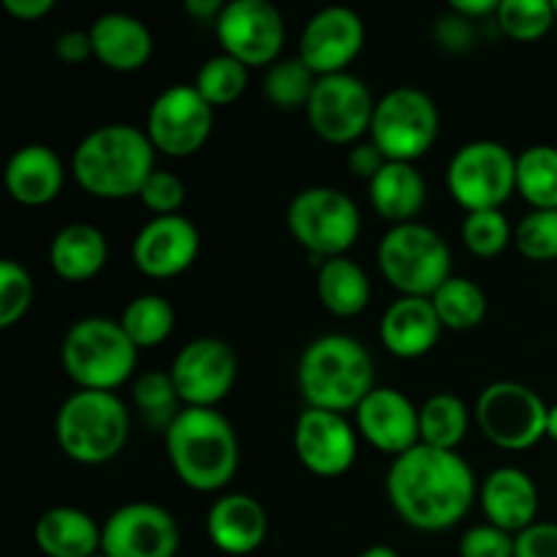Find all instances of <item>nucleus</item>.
Instances as JSON below:
<instances>
[{
	"label": "nucleus",
	"mask_w": 557,
	"mask_h": 557,
	"mask_svg": "<svg viewBox=\"0 0 557 557\" xmlns=\"http://www.w3.org/2000/svg\"><path fill=\"white\" fill-rule=\"evenodd\" d=\"M386 498L408 528L444 533L466 520L479 500V484L460 451L419 444L392 460Z\"/></svg>",
	"instance_id": "nucleus-1"
},
{
	"label": "nucleus",
	"mask_w": 557,
	"mask_h": 557,
	"mask_svg": "<svg viewBox=\"0 0 557 557\" xmlns=\"http://www.w3.org/2000/svg\"><path fill=\"white\" fill-rule=\"evenodd\" d=\"M156 172V147L145 128L109 123L92 128L71 156V174L85 194L107 201L139 196L141 185Z\"/></svg>",
	"instance_id": "nucleus-2"
},
{
	"label": "nucleus",
	"mask_w": 557,
	"mask_h": 557,
	"mask_svg": "<svg viewBox=\"0 0 557 557\" xmlns=\"http://www.w3.org/2000/svg\"><path fill=\"white\" fill-rule=\"evenodd\" d=\"M180 482L196 493H221L239 468V441L218 408H183L163 433Z\"/></svg>",
	"instance_id": "nucleus-3"
},
{
	"label": "nucleus",
	"mask_w": 557,
	"mask_h": 557,
	"mask_svg": "<svg viewBox=\"0 0 557 557\" xmlns=\"http://www.w3.org/2000/svg\"><path fill=\"white\" fill-rule=\"evenodd\" d=\"M305 406L348 413L375 389V362L351 335H321L305 346L297 364Z\"/></svg>",
	"instance_id": "nucleus-4"
},
{
	"label": "nucleus",
	"mask_w": 557,
	"mask_h": 557,
	"mask_svg": "<svg viewBox=\"0 0 557 557\" xmlns=\"http://www.w3.org/2000/svg\"><path fill=\"white\" fill-rule=\"evenodd\" d=\"M131 417L114 392L76 389L54 417V441L76 466H107L128 444Z\"/></svg>",
	"instance_id": "nucleus-5"
},
{
	"label": "nucleus",
	"mask_w": 557,
	"mask_h": 557,
	"mask_svg": "<svg viewBox=\"0 0 557 557\" xmlns=\"http://www.w3.org/2000/svg\"><path fill=\"white\" fill-rule=\"evenodd\" d=\"M139 348L131 343L120 321L87 315L69 326L60 346V364L79 389L114 392L128 384Z\"/></svg>",
	"instance_id": "nucleus-6"
},
{
	"label": "nucleus",
	"mask_w": 557,
	"mask_h": 557,
	"mask_svg": "<svg viewBox=\"0 0 557 557\" xmlns=\"http://www.w3.org/2000/svg\"><path fill=\"white\" fill-rule=\"evenodd\" d=\"M379 270L400 297H433L455 272L451 250L428 223L389 226L379 243Z\"/></svg>",
	"instance_id": "nucleus-7"
},
{
	"label": "nucleus",
	"mask_w": 557,
	"mask_h": 557,
	"mask_svg": "<svg viewBox=\"0 0 557 557\" xmlns=\"http://www.w3.org/2000/svg\"><path fill=\"white\" fill-rule=\"evenodd\" d=\"M288 234L315 261L346 256L362 234V212L357 201L332 185H310L299 190L286 210Z\"/></svg>",
	"instance_id": "nucleus-8"
},
{
	"label": "nucleus",
	"mask_w": 557,
	"mask_h": 557,
	"mask_svg": "<svg viewBox=\"0 0 557 557\" xmlns=\"http://www.w3.org/2000/svg\"><path fill=\"white\" fill-rule=\"evenodd\" d=\"M438 134V103L419 87H395L375 103L370 141L384 152L386 161L417 163L419 158L433 150Z\"/></svg>",
	"instance_id": "nucleus-9"
},
{
	"label": "nucleus",
	"mask_w": 557,
	"mask_h": 557,
	"mask_svg": "<svg viewBox=\"0 0 557 557\" xmlns=\"http://www.w3.org/2000/svg\"><path fill=\"white\" fill-rule=\"evenodd\" d=\"M446 188L466 212L500 210L517 194V156L500 141H468L446 166Z\"/></svg>",
	"instance_id": "nucleus-10"
},
{
	"label": "nucleus",
	"mask_w": 557,
	"mask_h": 557,
	"mask_svg": "<svg viewBox=\"0 0 557 557\" xmlns=\"http://www.w3.org/2000/svg\"><path fill=\"white\" fill-rule=\"evenodd\" d=\"M547 411L542 395L520 381H493L479 392L473 406L482 435L504 451L533 449L547 438Z\"/></svg>",
	"instance_id": "nucleus-11"
},
{
	"label": "nucleus",
	"mask_w": 557,
	"mask_h": 557,
	"mask_svg": "<svg viewBox=\"0 0 557 557\" xmlns=\"http://www.w3.org/2000/svg\"><path fill=\"white\" fill-rule=\"evenodd\" d=\"M375 103L379 101L370 87L359 76L343 71V74L319 76L305 114L319 139L351 147L362 141L364 134H370Z\"/></svg>",
	"instance_id": "nucleus-12"
},
{
	"label": "nucleus",
	"mask_w": 557,
	"mask_h": 557,
	"mask_svg": "<svg viewBox=\"0 0 557 557\" xmlns=\"http://www.w3.org/2000/svg\"><path fill=\"white\" fill-rule=\"evenodd\" d=\"M218 44L248 69L277 63L286 44V20L270 0H232L215 20Z\"/></svg>",
	"instance_id": "nucleus-13"
},
{
	"label": "nucleus",
	"mask_w": 557,
	"mask_h": 557,
	"mask_svg": "<svg viewBox=\"0 0 557 557\" xmlns=\"http://www.w3.org/2000/svg\"><path fill=\"white\" fill-rule=\"evenodd\" d=\"M215 125V109L194 85H169L156 96L147 112V136L156 152L169 158L196 156L207 145Z\"/></svg>",
	"instance_id": "nucleus-14"
},
{
	"label": "nucleus",
	"mask_w": 557,
	"mask_h": 557,
	"mask_svg": "<svg viewBox=\"0 0 557 557\" xmlns=\"http://www.w3.org/2000/svg\"><path fill=\"white\" fill-rule=\"evenodd\" d=\"M169 373L185 408H218L237 384L239 359L221 337H196L174 354Z\"/></svg>",
	"instance_id": "nucleus-15"
},
{
	"label": "nucleus",
	"mask_w": 557,
	"mask_h": 557,
	"mask_svg": "<svg viewBox=\"0 0 557 557\" xmlns=\"http://www.w3.org/2000/svg\"><path fill=\"white\" fill-rule=\"evenodd\" d=\"M101 553L109 557H177L180 525L172 511L150 500H134L103 522Z\"/></svg>",
	"instance_id": "nucleus-16"
},
{
	"label": "nucleus",
	"mask_w": 557,
	"mask_h": 557,
	"mask_svg": "<svg viewBox=\"0 0 557 557\" xmlns=\"http://www.w3.org/2000/svg\"><path fill=\"white\" fill-rule=\"evenodd\" d=\"M359 433L346 413L305 408L294 424V455L299 466L321 479H337L357 462Z\"/></svg>",
	"instance_id": "nucleus-17"
},
{
	"label": "nucleus",
	"mask_w": 557,
	"mask_h": 557,
	"mask_svg": "<svg viewBox=\"0 0 557 557\" xmlns=\"http://www.w3.org/2000/svg\"><path fill=\"white\" fill-rule=\"evenodd\" d=\"M364 47V22L348 5L315 11L299 36V58L315 76L343 74Z\"/></svg>",
	"instance_id": "nucleus-18"
},
{
	"label": "nucleus",
	"mask_w": 557,
	"mask_h": 557,
	"mask_svg": "<svg viewBox=\"0 0 557 557\" xmlns=\"http://www.w3.org/2000/svg\"><path fill=\"white\" fill-rule=\"evenodd\" d=\"M199 228L180 212V215L150 218L136 232L131 256L141 275L152 277V281H169L194 267V261L199 259Z\"/></svg>",
	"instance_id": "nucleus-19"
},
{
	"label": "nucleus",
	"mask_w": 557,
	"mask_h": 557,
	"mask_svg": "<svg viewBox=\"0 0 557 557\" xmlns=\"http://www.w3.org/2000/svg\"><path fill=\"white\" fill-rule=\"evenodd\" d=\"M354 428L373 449L392 455V460L422 444L419 406L395 386H375L354 411Z\"/></svg>",
	"instance_id": "nucleus-20"
},
{
	"label": "nucleus",
	"mask_w": 557,
	"mask_h": 557,
	"mask_svg": "<svg viewBox=\"0 0 557 557\" xmlns=\"http://www.w3.org/2000/svg\"><path fill=\"white\" fill-rule=\"evenodd\" d=\"M479 506L490 525L517 536L539 522V487L522 468L500 466L479 484Z\"/></svg>",
	"instance_id": "nucleus-21"
},
{
	"label": "nucleus",
	"mask_w": 557,
	"mask_h": 557,
	"mask_svg": "<svg viewBox=\"0 0 557 557\" xmlns=\"http://www.w3.org/2000/svg\"><path fill=\"white\" fill-rule=\"evenodd\" d=\"M270 533V517L261 500L248 493H226L207 511V536L223 555L245 557L261 547Z\"/></svg>",
	"instance_id": "nucleus-22"
},
{
	"label": "nucleus",
	"mask_w": 557,
	"mask_h": 557,
	"mask_svg": "<svg viewBox=\"0 0 557 557\" xmlns=\"http://www.w3.org/2000/svg\"><path fill=\"white\" fill-rule=\"evenodd\" d=\"M438 313L428 297H397L384 310L379 324L381 346L397 359H419L433 351L441 341Z\"/></svg>",
	"instance_id": "nucleus-23"
},
{
	"label": "nucleus",
	"mask_w": 557,
	"mask_h": 557,
	"mask_svg": "<svg viewBox=\"0 0 557 557\" xmlns=\"http://www.w3.org/2000/svg\"><path fill=\"white\" fill-rule=\"evenodd\" d=\"M92 54L101 65L117 74L141 71L152 58V33L139 16L125 11H107L90 25Z\"/></svg>",
	"instance_id": "nucleus-24"
},
{
	"label": "nucleus",
	"mask_w": 557,
	"mask_h": 557,
	"mask_svg": "<svg viewBox=\"0 0 557 557\" xmlns=\"http://www.w3.org/2000/svg\"><path fill=\"white\" fill-rule=\"evenodd\" d=\"M5 190L22 207H47L60 196L65 166L47 145H25L11 152L3 174Z\"/></svg>",
	"instance_id": "nucleus-25"
},
{
	"label": "nucleus",
	"mask_w": 557,
	"mask_h": 557,
	"mask_svg": "<svg viewBox=\"0 0 557 557\" xmlns=\"http://www.w3.org/2000/svg\"><path fill=\"white\" fill-rule=\"evenodd\" d=\"M103 525L76 506H52L33 528V542L47 557H92L101 553Z\"/></svg>",
	"instance_id": "nucleus-26"
},
{
	"label": "nucleus",
	"mask_w": 557,
	"mask_h": 557,
	"mask_svg": "<svg viewBox=\"0 0 557 557\" xmlns=\"http://www.w3.org/2000/svg\"><path fill=\"white\" fill-rule=\"evenodd\" d=\"M370 205L389 226L413 223L428 201V183L417 163L386 161V166L368 183Z\"/></svg>",
	"instance_id": "nucleus-27"
},
{
	"label": "nucleus",
	"mask_w": 557,
	"mask_h": 557,
	"mask_svg": "<svg viewBox=\"0 0 557 557\" xmlns=\"http://www.w3.org/2000/svg\"><path fill=\"white\" fill-rule=\"evenodd\" d=\"M109 261V239L92 223H65L49 245V264L54 275L69 283H85L101 275Z\"/></svg>",
	"instance_id": "nucleus-28"
},
{
	"label": "nucleus",
	"mask_w": 557,
	"mask_h": 557,
	"mask_svg": "<svg viewBox=\"0 0 557 557\" xmlns=\"http://www.w3.org/2000/svg\"><path fill=\"white\" fill-rule=\"evenodd\" d=\"M315 294L326 313L337 315V319H354V315L364 313V308L370 305L373 286H370L368 272L357 261L348 256H337V259H326L319 264Z\"/></svg>",
	"instance_id": "nucleus-29"
},
{
	"label": "nucleus",
	"mask_w": 557,
	"mask_h": 557,
	"mask_svg": "<svg viewBox=\"0 0 557 557\" xmlns=\"http://www.w3.org/2000/svg\"><path fill=\"white\" fill-rule=\"evenodd\" d=\"M471 428V411L451 392H438L419 406V438L424 446L457 451Z\"/></svg>",
	"instance_id": "nucleus-30"
},
{
	"label": "nucleus",
	"mask_w": 557,
	"mask_h": 557,
	"mask_svg": "<svg viewBox=\"0 0 557 557\" xmlns=\"http://www.w3.org/2000/svg\"><path fill=\"white\" fill-rule=\"evenodd\" d=\"M120 326L136 348H156L169 341L177 324L174 305L161 294H139L120 313Z\"/></svg>",
	"instance_id": "nucleus-31"
},
{
	"label": "nucleus",
	"mask_w": 557,
	"mask_h": 557,
	"mask_svg": "<svg viewBox=\"0 0 557 557\" xmlns=\"http://www.w3.org/2000/svg\"><path fill=\"white\" fill-rule=\"evenodd\" d=\"M430 299L441 324L449 332L476 330L487 315V294L466 275H451Z\"/></svg>",
	"instance_id": "nucleus-32"
},
{
	"label": "nucleus",
	"mask_w": 557,
	"mask_h": 557,
	"mask_svg": "<svg viewBox=\"0 0 557 557\" xmlns=\"http://www.w3.org/2000/svg\"><path fill=\"white\" fill-rule=\"evenodd\" d=\"M517 194L531 210H557V147L531 145L517 156Z\"/></svg>",
	"instance_id": "nucleus-33"
},
{
	"label": "nucleus",
	"mask_w": 557,
	"mask_h": 557,
	"mask_svg": "<svg viewBox=\"0 0 557 557\" xmlns=\"http://www.w3.org/2000/svg\"><path fill=\"white\" fill-rule=\"evenodd\" d=\"M131 397H134V408L139 411V417L152 428H161L163 433L185 408L169 370H147V373L136 375Z\"/></svg>",
	"instance_id": "nucleus-34"
},
{
	"label": "nucleus",
	"mask_w": 557,
	"mask_h": 557,
	"mask_svg": "<svg viewBox=\"0 0 557 557\" xmlns=\"http://www.w3.org/2000/svg\"><path fill=\"white\" fill-rule=\"evenodd\" d=\"M319 76L305 65L299 58H281L272 63L264 74V96L267 101L283 112H294V109H308L313 87Z\"/></svg>",
	"instance_id": "nucleus-35"
},
{
	"label": "nucleus",
	"mask_w": 557,
	"mask_h": 557,
	"mask_svg": "<svg viewBox=\"0 0 557 557\" xmlns=\"http://www.w3.org/2000/svg\"><path fill=\"white\" fill-rule=\"evenodd\" d=\"M248 71H250L248 65L234 60L232 54L226 52L212 54L210 60H205L199 74H196L194 87L212 109L228 107V103L243 98V92L248 90V82H250Z\"/></svg>",
	"instance_id": "nucleus-36"
},
{
	"label": "nucleus",
	"mask_w": 557,
	"mask_h": 557,
	"mask_svg": "<svg viewBox=\"0 0 557 557\" xmlns=\"http://www.w3.org/2000/svg\"><path fill=\"white\" fill-rule=\"evenodd\" d=\"M495 22L511 41H539L557 22L553 0H500Z\"/></svg>",
	"instance_id": "nucleus-37"
},
{
	"label": "nucleus",
	"mask_w": 557,
	"mask_h": 557,
	"mask_svg": "<svg viewBox=\"0 0 557 557\" xmlns=\"http://www.w3.org/2000/svg\"><path fill=\"white\" fill-rule=\"evenodd\" d=\"M462 245L479 259H495L509 245H515V228L504 210L466 212L462 221Z\"/></svg>",
	"instance_id": "nucleus-38"
},
{
	"label": "nucleus",
	"mask_w": 557,
	"mask_h": 557,
	"mask_svg": "<svg viewBox=\"0 0 557 557\" xmlns=\"http://www.w3.org/2000/svg\"><path fill=\"white\" fill-rule=\"evenodd\" d=\"M33 277L25 264L14 259L0 261V330H11L27 315L33 305Z\"/></svg>",
	"instance_id": "nucleus-39"
},
{
	"label": "nucleus",
	"mask_w": 557,
	"mask_h": 557,
	"mask_svg": "<svg viewBox=\"0 0 557 557\" xmlns=\"http://www.w3.org/2000/svg\"><path fill=\"white\" fill-rule=\"evenodd\" d=\"M515 248L528 261L557 259V210H531L515 226Z\"/></svg>",
	"instance_id": "nucleus-40"
},
{
	"label": "nucleus",
	"mask_w": 557,
	"mask_h": 557,
	"mask_svg": "<svg viewBox=\"0 0 557 557\" xmlns=\"http://www.w3.org/2000/svg\"><path fill=\"white\" fill-rule=\"evenodd\" d=\"M185 183L169 169H156L150 177L141 185L139 196L136 199L145 205V210L152 212V218H166V215H180L185 205Z\"/></svg>",
	"instance_id": "nucleus-41"
},
{
	"label": "nucleus",
	"mask_w": 557,
	"mask_h": 557,
	"mask_svg": "<svg viewBox=\"0 0 557 557\" xmlns=\"http://www.w3.org/2000/svg\"><path fill=\"white\" fill-rule=\"evenodd\" d=\"M457 553L460 557H515V536L482 522L462 533Z\"/></svg>",
	"instance_id": "nucleus-42"
},
{
	"label": "nucleus",
	"mask_w": 557,
	"mask_h": 557,
	"mask_svg": "<svg viewBox=\"0 0 557 557\" xmlns=\"http://www.w3.org/2000/svg\"><path fill=\"white\" fill-rule=\"evenodd\" d=\"M433 38L444 52L462 54L468 49H473L476 44V22L466 20V16L455 14V11H446L444 16H438L433 27Z\"/></svg>",
	"instance_id": "nucleus-43"
},
{
	"label": "nucleus",
	"mask_w": 557,
	"mask_h": 557,
	"mask_svg": "<svg viewBox=\"0 0 557 557\" xmlns=\"http://www.w3.org/2000/svg\"><path fill=\"white\" fill-rule=\"evenodd\" d=\"M515 557H557V522H533L515 536Z\"/></svg>",
	"instance_id": "nucleus-44"
},
{
	"label": "nucleus",
	"mask_w": 557,
	"mask_h": 557,
	"mask_svg": "<svg viewBox=\"0 0 557 557\" xmlns=\"http://www.w3.org/2000/svg\"><path fill=\"white\" fill-rule=\"evenodd\" d=\"M346 163H348V169H351L354 177L370 183V180H373L375 174L386 166V158H384V152L373 145V141L362 139V141H357V145L348 147Z\"/></svg>",
	"instance_id": "nucleus-45"
},
{
	"label": "nucleus",
	"mask_w": 557,
	"mask_h": 557,
	"mask_svg": "<svg viewBox=\"0 0 557 557\" xmlns=\"http://www.w3.org/2000/svg\"><path fill=\"white\" fill-rule=\"evenodd\" d=\"M54 54L60 63L82 65L85 60L96 58L92 54V38L90 30H65L54 38Z\"/></svg>",
	"instance_id": "nucleus-46"
},
{
	"label": "nucleus",
	"mask_w": 557,
	"mask_h": 557,
	"mask_svg": "<svg viewBox=\"0 0 557 557\" xmlns=\"http://www.w3.org/2000/svg\"><path fill=\"white\" fill-rule=\"evenodd\" d=\"M3 9L20 22H38L52 14L54 0H3Z\"/></svg>",
	"instance_id": "nucleus-47"
},
{
	"label": "nucleus",
	"mask_w": 557,
	"mask_h": 557,
	"mask_svg": "<svg viewBox=\"0 0 557 557\" xmlns=\"http://www.w3.org/2000/svg\"><path fill=\"white\" fill-rule=\"evenodd\" d=\"M449 9L455 14L466 16V20L479 22V20H487V16H495L500 9V0H451Z\"/></svg>",
	"instance_id": "nucleus-48"
},
{
	"label": "nucleus",
	"mask_w": 557,
	"mask_h": 557,
	"mask_svg": "<svg viewBox=\"0 0 557 557\" xmlns=\"http://www.w3.org/2000/svg\"><path fill=\"white\" fill-rule=\"evenodd\" d=\"M185 11L196 20H218L223 11L221 0H185Z\"/></svg>",
	"instance_id": "nucleus-49"
},
{
	"label": "nucleus",
	"mask_w": 557,
	"mask_h": 557,
	"mask_svg": "<svg viewBox=\"0 0 557 557\" xmlns=\"http://www.w3.org/2000/svg\"><path fill=\"white\" fill-rule=\"evenodd\" d=\"M359 557H400V555H397L392 547H386V544H373V547L364 549Z\"/></svg>",
	"instance_id": "nucleus-50"
},
{
	"label": "nucleus",
	"mask_w": 557,
	"mask_h": 557,
	"mask_svg": "<svg viewBox=\"0 0 557 557\" xmlns=\"http://www.w3.org/2000/svg\"><path fill=\"white\" fill-rule=\"evenodd\" d=\"M547 438L557 444V403L555 406H549V411H547Z\"/></svg>",
	"instance_id": "nucleus-51"
},
{
	"label": "nucleus",
	"mask_w": 557,
	"mask_h": 557,
	"mask_svg": "<svg viewBox=\"0 0 557 557\" xmlns=\"http://www.w3.org/2000/svg\"><path fill=\"white\" fill-rule=\"evenodd\" d=\"M553 11H555V16H557V0H553Z\"/></svg>",
	"instance_id": "nucleus-52"
},
{
	"label": "nucleus",
	"mask_w": 557,
	"mask_h": 557,
	"mask_svg": "<svg viewBox=\"0 0 557 557\" xmlns=\"http://www.w3.org/2000/svg\"><path fill=\"white\" fill-rule=\"evenodd\" d=\"M92 557H109V555H103V553H98V555H92Z\"/></svg>",
	"instance_id": "nucleus-53"
}]
</instances>
